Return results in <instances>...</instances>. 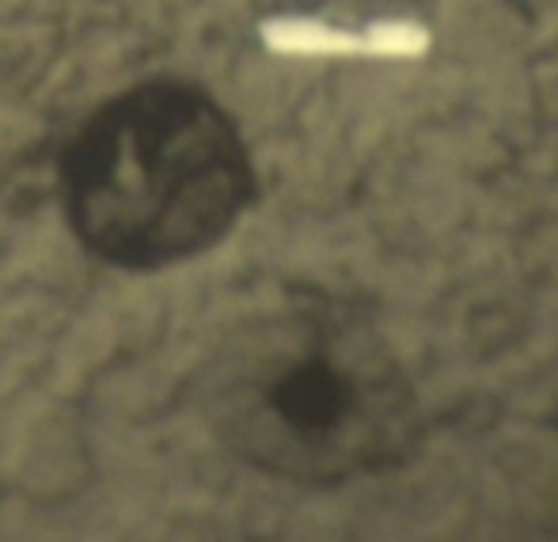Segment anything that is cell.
<instances>
[{
  "label": "cell",
  "mask_w": 558,
  "mask_h": 542,
  "mask_svg": "<svg viewBox=\"0 0 558 542\" xmlns=\"http://www.w3.org/2000/svg\"><path fill=\"white\" fill-rule=\"evenodd\" d=\"M251 198L235 125L206 91L153 81L107 99L61 156L73 235L99 262L163 270L209 250Z\"/></svg>",
  "instance_id": "1"
}]
</instances>
